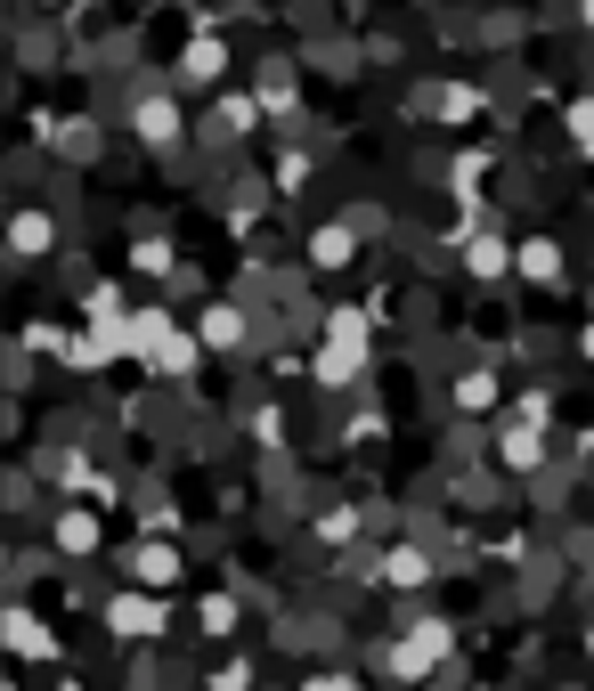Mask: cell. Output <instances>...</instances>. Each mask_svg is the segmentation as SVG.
I'll use <instances>...</instances> for the list:
<instances>
[{
  "label": "cell",
  "mask_w": 594,
  "mask_h": 691,
  "mask_svg": "<svg viewBox=\"0 0 594 691\" xmlns=\"http://www.w3.org/2000/svg\"><path fill=\"white\" fill-rule=\"evenodd\" d=\"M310 691H350V683H334V675H326V683H310Z\"/></svg>",
  "instance_id": "1"
}]
</instances>
